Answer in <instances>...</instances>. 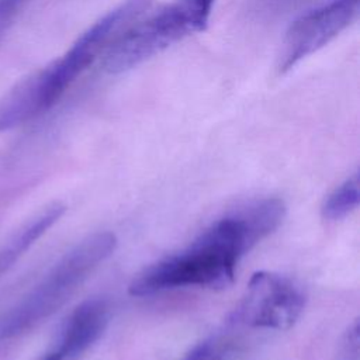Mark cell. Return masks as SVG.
Returning <instances> with one entry per match:
<instances>
[{
    "label": "cell",
    "mask_w": 360,
    "mask_h": 360,
    "mask_svg": "<svg viewBox=\"0 0 360 360\" xmlns=\"http://www.w3.org/2000/svg\"><path fill=\"white\" fill-rule=\"evenodd\" d=\"M285 214L280 198H263L225 215L186 249L145 269L128 287L134 297L184 287L226 288L240 257L278 228Z\"/></svg>",
    "instance_id": "obj_1"
},
{
    "label": "cell",
    "mask_w": 360,
    "mask_h": 360,
    "mask_svg": "<svg viewBox=\"0 0 360 360\" xmlns=\"http://www.w3.org/2000/svg\"><path fill=\"white\" fill-rule=\"evenodd\" d=\"M115 246L117 238L111 232H97L79 242L7 315L0 338H15L58 311L91 271L112 255Z\"/></svg>",
    "instance_id": "obj_2"
},
{
    "label": "cell",
    "mask_w": 360,
    "mask_h": 360,
    "mask_svg": "<svg viewBox=\"0 0 360 360\" xmlns=\"http://www.w3.org/2000/svg\"><path fill=\"white\" fill-rule=\"evenodd\" d=\"M152 0H125L90 25L72 46L45 68L24 77L37 115L44 114L63 96L73 82L118 37L125 25L138 17Z\"/></svg>",
    "instance_id": "obj_3"
},
{
    "label": "cell",
    "mask_w": 360,
    "mask_h": 360,
    "mask_svg": "<svg viewBox=\"0 0 360 360\" xmlns=\"http://www.w3.org/2000/svg\"><path fill=\"white\" fill-rule=\"evenodd\" d=\"M215 0H173L128 27L108 46L103 66L108 73L129 70L188 35L205 30Z\"/></svg>",
    "instance_id": "obj_4"
},
{
    "label": "cell",
    "mask_w": 360,
    "mask_h": 360,
    "mask_svg": "<svg viewBox=\"0 0 360 360\" xmlns=\"http://www.w3.org/2000/svg\"><path fill=\"white\" fill-rule=\"evenodd\" d=\"M304 307L305 295L294 281L273 271H257L231 314V323L284 330L297 322Z\"/></svg>",
    "instance_id": "obj_5"
},
{
    "label": "cell",
    "mask_w": 360,
    "mask_h": 360,
    "mask_svg": "<svg viewBox=\"0 0 360 360\" xmlns=\"http://www.w3.org/2000/svg\"><path fill=\"white\" fill-rule=\"evenodd\" d=\"M360 0H332L311 10L288 27L277 55V72L287 73L307 56L323 48L359 15Z\"/></svg>",
    "instance_id": "obj_6"
},
{
    "label": "cell",
    "mask_w": 360,
    "mask_h": 360,
    "mask_svg": "<svg viewBox=\"0 0 360 360\" xmlns=\"http://www.w3.org/2000/svg\"><path fill=\"white\" fill-rule=\"evenodd\" d=\"M66 207L53 202L18 228L0 248V276L7 271L59 218L65 214Z\"/></svg>",
    "instance_id": "obj_7"
},
{
    "label": "cell",
    "mask_w": 360,
    "mask_h": 360,
    "mask_svg": "<svg viewBox=\"0 0 360 360\" xmlns=\"http://www.w3.org/2000/svg\"><path fill=\"white\" fill-rule=\"evenodd\" d=\"M359 173H353L338 186L322 204V217L326 221H339L359 205Z\"/></svg>",
    "instance_id": "obj_8"
},
{
    "label": "cell",
    "mask_w": 360,
    "mask_h": 360,
    "mask_svg": "<svg viewBox=\"0 0 360 360\" xmlns=\"http://www.w3.org/2000/svg\"><path fill=\"white\" fill-rule=\"evenodd\" d=\"M360 352V329H359V319H354L352 325L343 333L335 360H359Z\"/></svg>",
    "instance_id": "obj_9"
},
{
    "label": "cell",
    "mask_w": 360,
    "mask_h": 360,
    "mask_svg": "<svg viewBox=\"0 0 360 360\" xmlns=\"http://www.w3.org/2000/svg\"><path fill=\"white\" fill-rule=\"evenodd\" d=\"M184 360H222V352L214 340H205L197 345Z\"/></svg>",
    "instance_id": "obj_10"
},
{
    "label": "cell",
    "mask_w": 360,
    "mask_h": 360,
    "mask_svg": "<svg viewBox=\"0 0 360 360\" xmlns=\"http://www.w3.org/2000/svg\"><path fill=\"white\" fill-rule=\"evenodd\" d=\"M25 0H0V38L11 25Z\"/></svg>",
    "instance_id": "obj_11"
}]
</instances>
